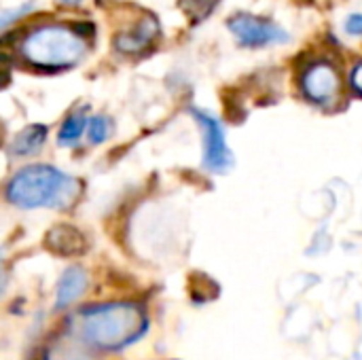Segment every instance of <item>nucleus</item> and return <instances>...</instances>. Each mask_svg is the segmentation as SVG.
<instances>
[{
  "label": "nucleus",
  "instance_id": "f257e3e1",
  "mask_svg": "<svg viewBox=\"0 0 362 360\" xmlns=\"http://www.w3.org/2000/svg\"><path fill=\"white\" fill-rule=\"evenodd\" d=\"M81 191L76 178L51 166H32L17 172L6 185V197L19 208H68Z\"/></svg>",
  "mask_w": 362,
  "mask_h": 360
},
{
  "label": "nucleus",
  "instance_id": "f03ea898",
  "mask_svg": "<svg viewBox=\"0 0 362 360\" xmlns=\"http://www.w3.org/2000/svg\"><path fill=\"white\" fill-rule=\"evenodd\" d=\"M76 329L98 348H121L142 335L146 320L134 303H106L81 312Z\"/></svg>",
  "mask_w": 362,
  "mask_h": 360
},
{
  "label": "nucleus",
  "instance_id": "7ed1b4c3",
  "mask_svg": "<svg viewBox=\"0 0 362 360\" xmlns=\"http://www.w3.org/2000/svg\"><path fill=\"white\" fill-rule=\"evenodd\" d=\"M19 53L32 66L57 70L78 64L87 53V40L68 25H42L21 38Z\"/></svg>",
  "mask_w": 362,
  "mask_h": 360
},
{
  "label": "nucleus",
  "instance_id": "20e7f679",
  "mask_svg": "<svg viewBox=\"0 0 362 360\" xmlns=\"http://www.w3.org/2000/svg\"><path fill=\"white\" fill-rule=\"evenodd\" d=\"M227 28L244 47H265V45H276V42L288 40V32H284L280 25H276L269 19L248 15V13L233 15L227 21Z\"/></svg>",
  "mask_w": 362,
  "mask_h": 360
},
{
  "label": "nucleus",
  "instance_id": "39448f33",
  "mask_svg": "<svg viewBox=\"0 0 362 360\" xmlns=\"http://www.w3.org/2000/svg\"><path fill=\"white\" fill-rule=\"evenodd\" d=\"M193 117L197 119L204 132V166L216 174L225 172L233 163V157H231V151L227 149L223 125L212 115L197 110V108H193Z\"/></svg>",
  "mask_w": 362,
  "mask_h": 360
},
{
  "label": "nucleus",
  "instance_id": "423d86ee",
  "mask_svg": "<svg viewBox=\"0 0 362 360\" xmlns=\"http://www.w3.org/2000/svg\"><path fill=\"white\" fill-rule=\"evenodd\" d=\"M303 93L316 102V104H331L337 93H339V87H341V81H339V72L333 64L329 62H316L312 64L305 74H303Z\"/></svg>",
  "mask_w": 362,
  "mask_h": 360
},
{
  "label": "nucleus",
  "instance_id": "0eeeda50",
  "mask_svg": "<svg viewBox=\"0 0 362 360\" xmlns=\"http://www.w3.org/2000/svg\"><path fill=\"white\" fill-rule=\"evenodd\" d=\"M157 34H159L157 19L153 15H144L138 21V25L115 36V47L123 53H142L144 49L151 47Z\"/></svg>",
  "mask_w": 362,
  "mask_h": 360
},
{
  "label": "nucleus",
  "instance_id": "6e6552de",
  "mask_svg": "<svg viewBox=\"0 0 362 360\" xmlns=\"http://www.w3.org/2000/svg\"><path fill=\"white\" fill-rule=\"evenodd\" d=\"M87 289V274L81 267H70L64 272V276L57 282V308L72 306Z\"/></svg>",
  "mask_w": 362,
  "mask_h": 360
},
{
  "label": "nucleus",
  "instance_id": "1a4fd4ad",
  "mask_svg": "<svg viewBox=\"0 0 362 360\" xmlns=\"http://www.w3.org/2000/svg\"><path fill=\"white\" fill-rule=\"evenodd\" d=\"M47 246L57 255H78L85 250V238L72 227H55L47 236Z\"/></svg>",
  "mask_w": 362,
  "mask_h": 360
},
{
  "label": "nucleus",
  "instance_id": "9d476101",
  "mask_svg": "<svg viewBox=\"0 0 362 360\" xmlns=\"http://www.w3.org/2000/svg\"><path fill=\"white\" fill-rule=\"evenodd\" d=\"M45 138H47V127L45 125H30V127H25L23 132H19L15 136L13 153H17L21 157L32 155L45 144Z\"/></svg>",
  "mask_w": 362,
  "mask_h": 360
},
{
  "label": "nucleus",
  "instance_id": "9b49d317",
  "mask_svg": "<svg viewBox=\"0 0 362 360\" xmlns=\"http://www.w3.org/2000/svg\"><path fill=\"white\" fill-rule=\"evenodd\" d=\"M85 127H89V121H87L85 112H74V115H70V117L64 121V125H62V129H59V134H57V142H59L62 146H72V144H76L78 138L83 136Z\"/></svg>",
  "mask_w": 362,
  "mask_h": 360
},
{
  "label": "nucleus",
  "instance_id": "f8f14e48",
  "mask_svg": "<svg viewBox=\"0 0 362 360\" xmlns=\"http://www.w3.org/2000/svg\"><path fill=\"white\" fill-rule=\"evenodd\" d=\"M87 132H89V138H91V142H104L108 136H110V132H112V125H110V119L108 117H93L91 121H89V127H87Z\"/></svg>",
  "mask_w": 362,
  "mask_h": 360
},
{
  "label": "nucleus",
  "instance_id": "ddd939ff",
  "mask_svg": "<svg viewBox=\"0 0 362 360\" xmlns=\"http://www.w3.org/2000/svg\"><path fill=\"white\" fill-rule=\"evenodd\" d=\"M216 4H218V0H185V8L193 17L195 23L202 21V19H206Z\"/></svg>",
  "mask_w": 362,
  "mask_h": 360
},
{
  "label": "nucleus",
  "instance_id": "4468645a",
  "mask_svg": "<svg viewBox=\"0 0 362 360\" xmlns=\"http://www.w3.org/2000/svg\"><path fill=\"white\" fill-rule=\"evenodd\" d=\"M346 32L350 36H362V13H354L346 19Z\"/></svg>",
  "mask_w": 362,
  "mask_h": 360
},
{
  "label": "nucleus",
  "instance_id": "2eb2a0df",
  "mask_svg": "<svg viewBox=\"0 0 362 360\" xmlns=\"http://www.w3.org/2000/svg\"><path fill=\"white\" fill-rule=\"evenodd\" d=\"M32 8V4H21L19 8H13V13L11 11H2V28H6L15 17H21L23 13H28Z\"/></svg>",
  "mask_w": 362,
  "mask_h": 360
},
{
  "label": "nucleus",
  "instance_id": "dca6fc26",
  "mask_svg": "<svg viewBox=\"0 0 362 360\" xmlns=\"http://www.w3.org/2000/svg\"><path fill=\"white\" fill-rule=\"evenodd\" d=\"M350 83H352V87L362 93V62L358 66H354V70H352V74H350Z\"/></svg>",
  "mask_w": 362,
  "mask_h": 360
},
{
  "label": "nucleus",
  "instance_id": "f3484780",
  "mask_svg": "<svg viewBox=\"0 0 362 360\" xmlns=\"http://www.w3.org/2000/svg\"><path fill=\"white\" fill-rule=\"evenodd\" d=\"M62 2H66V4H76V2H81V0H62Z\"/></svg>",
  "mask_w": 362,
  "mask_h": 360
}]
</instances>
